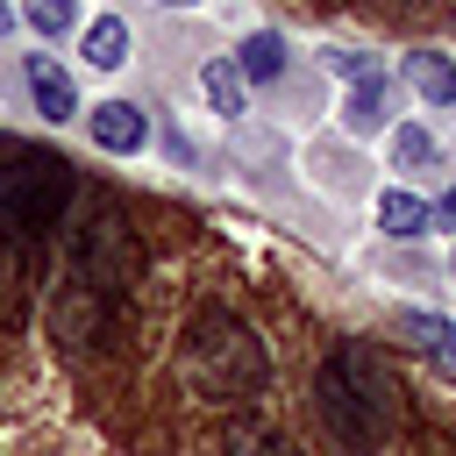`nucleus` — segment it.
Segmentation results:
<instances>
[{"instance_id":"nucleus-14","label":"nucleus","mask_w":456,"mask_h":456,"mask_svg":"<svg viewBox=\"0 0 456 456\" xmlns=\"http://www.w3.org/2000/svg\"><path fill=\"white\" fill-rule=\"evenodd\" d=\"M200 86H207V100H214V114H242V71H235L228 57H214V64L200 71Z\"/></svg>"},{"instance_id":"nucleus-9","label":"nucleus","mask_w":456,"mask_h":456,"mask_svg":"<svg viewBox=\"0 0 456 456\" xmlns=\"http://www.w3.org/2000/svg\"><path fill=\"white\" fill-rule=\"evenodd\" d=\"M221 456H299V449L264 420H228L221 428Z\"/></svg>"},{"instance_id":"nucleus-6","label":"nucleus","mask_w":456,"mask_h":456,"mask_svg":"<svg viewBox=\"0 0 456 456\" xmlns=\"http://www.w3.org/2000/svg\"><path fill=\"white\" fill-rule=\"evenodd\" d=\"M28 93H36V107H43L50 121H71V114H78V93H71V78L57 71V57H28Z\"/></svg>"},{"instance_id":"nucleus-3","label":"nucleus","mask_w":456,"mask_h":456,"mask_svg":"<svg viewBox=\"0 0 456 456\" xmlns=\"http://www.w3.org/2000/svg\"><path fill=\"white\" fill-rule=\"evenodd\" d=\"M178 363H185V385H192L200 399H214V406H242V399H256L264 378H271L256 328H249L242 314H228V306H200V314L185 321Z\"/></svg>"},{"instance_id":"nucleus-21","label":"nucleus","mask_w":456,"mask_h":456,"mask_svg":"<svg viewBox=\"0 0 456 456\" xmlns=\"http://www.w3.org/2000/svg\"><path fill=\"white\" fill-rule=\"evenodd\" d=\"M171 7H200V0H171Z\"/></svg>"},{"instance_id":"nucleus-4","label":"nucleus","mask_w":456,"mask_h":456,"mask_svg":"<svg viewBox=\"0 0 456 456\" xmlns=\"http://www.w3.org/2000/svg\"><path fill=\"white\" fill-rule=\"evenodd\" d=\"M314 399H321V420H328V435H335L349 456H378V449H385V435H392V385H385V363H378V349H363V342H342V349L321 363V385H314Z\"/></svg>"},{"instance_id":"nucleus-8","label":"nucleus","mask_w":456,"mask_h":456,"mask_svg":"<svg viewBox=\"0 0 456 456\" xmlns=\"http://www.w3.org/2000/svg\"><path fill=\"white\" fill-rule=\"evenodd\" d=\"M406 78H413V93L435 100V107L456 100V64H449L442 50H413V57H406Z\"/></svg>"},{"instance_id":"nucleus-19","label":"nucleus","mask_w":456,"mask_h":456,"mask_svg":"<svg viewBox=\"0 0 456 456\" xmlns=\"http://www.w3.org/2000/svg\"><path fill=\"white\" fill-rule=\"evenodd\" d=\"M442 221H449V228H456V192H449V200H442Z\"/></svg>"},{"instance_id":"nucleus-7","label":"nucleus","mask_w":456,"mask_h":456,"mask_svg":"<svg viewBox=\"0 0 456 456\" xmlns=\"http://www.w3.org/2000/svg\"><path fill=\"white\" fill-rule=\"evenodd\" d=\"M392 335H399L406 349H420V356H435V363H442V356L456 349V328H449L442 314H413V306H406V314L392 321Z\"/></svg>"},{"instance_id":"nucleus-13","label":"nucleus","mask_w":456,"mask_h":456,"mask_svg":"<svg viewBox=\"0 0 456 456\" xmlns=\"http://www.w3.org/2000/svg\"><path fill=\"white\" fill-rule=\"evenodd\" d=\"M378 228H385V235H428V207H420L413 192H385V200H378Z\"/></svg>"},{"instance_id":"nucleus-11","label":"nucleus","mask_w":456,"mask_h":456,"mask_svg":"<svg viewBox=\"0 0 456 456\" xmlns=\"http://www.w3.org/2000/svg\"><path fill=\"white\" fill-rule=\"evenodd\" d=\"M235 71H242V78H278V71H285V43H278L271 28L242 36V50H235Z\"/></svg>"},{"instance_id":"nucleus-12","label":"nucleus","mask_w":456,"mask_h":456,"mask_svg":"<svg viewBox=\"0 0 456 456\" xmlns=\"http://www.w3.org/2000/svg\"><path fill=\"white\" fill-rule=\"evenodd\" d=\"M349 86H356V93H349V107H342V114H349V128H356V135H370V128L385 121V71L349 78Z\"/></svg>"},{"instance_id":"nucleus-20","label":"nucleus","mask_w":456,"mask_h":456,"mask_svg":"<svg viewBox=\"0 0 456 456\" xmlns=\"http://www.w3.org/2000/svg\"><path fill=\"white\" fill-rule=\"evenodd\" d=\"M7 28H14V14H7V0H0V36H7Z\"/></svg>"},{"instance_id":"nucleus-10","label":"nucleus","mask_w":456,"mask_h":456,"mask_svg":"<svg viewBox=\"0 0 456 456\" xmlns=\"http://www.w3.org/2000/svg\"><path fill=\"white\" fill-rule=\"evenodd\" d=\"M86 64H100V71L128 64V21H121V14H100V21L86 28Z\"/></svg>"},{"instance_id":"nucleus-2","label":"nucleus","mask_w":456,"mask_h":456,"mask_svg":"<svg viewBox=\"0 0 456 456\" xmlns=\"http://www.w3.org/2000/svg\"><path fill=\"white\" fill-rule=\"evenodd\" d=\"M71 200V164L43 142L0 135V285H28Z\"/></svg>"},{"instance_id":"nucleus-5","label":"nucleus","mask_w":456,"mask_h":456,"mask_svg":"<svg viewBox=\"0 0 456 456\" xmlns=\"http://www.w3.org/2000/svg\"><path fill=\"white\" fill-rule=\"evenodd\" d=\"M86 128H93V142L100 150H142V107H128V100H100L93 114H86Z\"/></svg>"},{"instance_id":"nucleus-18","label":"nucleus","mask_w":456,"mask_h":456,"mask_svg":"<svg viewBox=\"0 0 456 456\" xmlns=\"http://www.w3.org/2000/svg\"><path fill=\"white\" fill-rule=\"evenodd\" d=\"M385 14H406V21H420V14H435V0H378Z\"/></svg>"},{"instance_id":"nucleus-1","label":"nucleus","mask_w":456,"mask_h":456,"mask_svg":"<svg viewBox=\"0 0 456 456\" xmlns=\"http://www.w3.org/2000/svg\"><path fill=\"white\" fill-rule=\"evenodd\" d=\"M142 271V249H135V228L114 200H93L86 221L64 235V278L50 292V335L64 349H93L114 321V306L128 299Z\"/></svg>"},{"instance_id":"nucleus-15","label":"nucleus","mask_w":456,"mask_h":456,"mask_svg":"<svg viewBox=\"0 0 456 456\" xmlns=\"http://www.w3.org/2000/svg\"><path fill=\"white\" fill-rule=\"evenodd\" d=\"M28 21H36V36H64L78 21V0H28Z\"/></svg>"},{"instance_id":"nucleus-17","label":"nucleus","mask_w":456,"mask_h":456,"mask_svg":"<svg viewBox=\"0 0 456 456\" xmlns=\"http://www.w3.org/2000/svg\"><path fill=\"white\" fill-rule=\"evenodd\" d=\"M378 71V57H363V50H349V57H335V78H370Z\"/></svg>"},{"instance_id":"nucleus-16","label":"nucleus","mask_w":456,"mask_h":456,"mask_svg":"<svg viewBox=\"0 0 456 456\" xmlns=\"http://www.w3.org/2000/svg\"><path fill=\"white\" fill-rule=\"evenodd\" d=\"M392 157H399V164H428V157H435L428 128H399V135H392Z\"/></svg>"}]
</instances>
